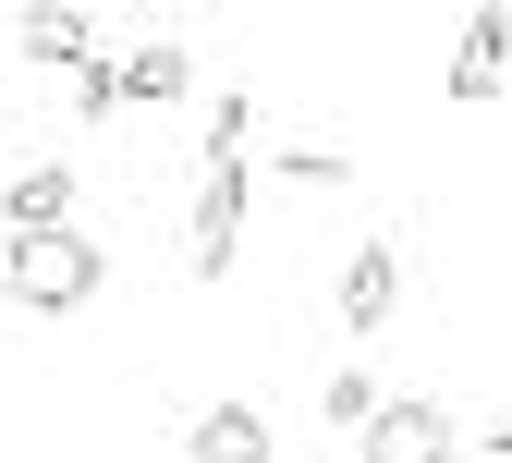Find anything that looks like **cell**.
I'll return each instance as SVG.
<instances>
[{"label":"cell","instance_id":"8992f818","mask_svg":"<svg viewBox=\"0 0 512 463\" xmlns=\"http://www.w3.org/2000/svg\"><path fill=\"white\" fill-rule=\"evenodd\" d=\"M391 305H403V244H391V232H366V244L342 256V329L366 342V329L391 317Z\"/></svg>","mask_w":512,"mask_h":463},{"label":"cell","instance_id":"7a4b0ae2","mask_svg":"<svg viewBox=\"0 0 512 463\" xmlns=\"http://www.w3.org/2000/svg\"><path fill=\"white\" fill-rule=\"evenodd\" d=\"M244 220H256V171H244V159H208V183H196V232H183V269H196V281H232Z\"/></svg>","mask_w":512,"mask_h":463},{"label":"cell","instance_id":"8fae6325","mask_svg":"<svg viewBox=\"0 0 512 463\" xmlns=\"http://www.w3.org/2000/svg\"><path fill=\"white\" fill-rule=\"evenodd\" d=\"M244 147H256V98L220 86V98H208V159H244Z\"/></svg>","mask_w":512,"mask_h":463},{"label":"cell","instance_id":"4fadbf2b","mask_svg":"<svg viewBox=\"0 0 512 463\" xmlns=\"http://www.w3.org/2000/svg\"><path fill=\"white\" fill-rule=\"evenodd\" d=\"M342 171H354L342 147H281V183H342Z\"/></svg>","mask_w":512,"mask_h":463},{"label":"cell","instance_id":"5bb4252c","mask_svg":"<svg viewBox=\"0 0 512 463\" xmlns=\"http://www.w3.org/2000/svg\"><path fill=\"white\" fill-rule=\"evenodd\" d=\"M476 451H488V463H512V415H500V427H488V439H476Z\"/></svg>","mask_w":512,"mask_h":463},{"label":"cell","instance_id":"30bf717a","mask_svg":"<svg viewBox=\"0 0 512 463\" xmlns=\"http://www.w3.org/2000/svg\"><path fill=\"white\" fill-rule=\"evenodd\" d=\"M378 403H391V390H378V378H366V366H342V378H330V390H317V415H330V427H342V439H366V415H378Z\"/></svg>","mask_w":512,"mask_h":463},{"label":"cell","instance_id":"9c48e42d","mask_svg":"<svg viewBox=\"0 0 512 463\" xmlns=\"http://www.w3.org/2000/svg\"><path fill=\"white\" fill-rule=\"evenodd\" d=\"M0 220H13V232H49V220H74V171H61V159L13 171V183H0Z\"/></svg>","mask_w":512,"mask_h":463},{"label":"cell","instance_id":"ba28073f","mask_svg":"<svg viewBox=\"0 0 512 463\" xmlns=\"http://www.w3.org/2000/svg\"><path fill=\"white\" fill-rule=\"evenodd\" d=\"M13 49H25V61H49V74H74V61L98 49V25L74 13V0H25V13H13Z\"/></svg>","mask_w":512,"mask_h":463},{"label":"cell","instance_id":"7c38bea8","mask_svg":"<svg viewBox=\"0 0 512 463\" xmlns=\"http://www.w3.org/2000/svg\"><path fill=\"white\" fill-rule=\"evenodd\" d=\"M122 110V86H110V49H86L74 61V122H86V135H98V122Z\"/></svg>","mask_w":512,"mask_h":463},{"label":"cell","instance_id":"52a82bcc","mask_svg":"<svg viewBox=\"0 0 512 463\" xmlns=\"http://www.w3.org/2000/svg\"><path fill=\"white\" fill-rule=\"evenodd\" d=\"M183 463H281V439H269L256 403H208L196 427H183Z\"/></svg>","mask_w":512,"mask_h":463},{"label":"cell","instance_id":"277c9868","mask_svg":"<svg viewBox=\"0 0 512 463\" xmlns=\"http://www.w3.org/2000/svg\"><path fill=\"white\" fill-rule=\"evenodd\" d=\"M500 86H512V0H476L464 37H452V98H464V110H488Z\"/></svg>","mask_w":512,"mask_h":463},{"label":"cell","instance_id":"6da1fadb","mask_svg":"<svg viewBox=\"0 0 512 463\" xmlns=\"http://www.w3.org/2000/svg\"><path fill=\"white\" fill-rule=\"evenodd\" d=\"M0 281H13V305H37V317H74V305L98 293V244H86L74 220L13 232V244H0Z\"/></svg>","mask_w":512,"mask_h":463},{"label":"cell","instance_id":"3957f363","mask_svg":"<svg viewBox=\"0 0 512 463\" xmlns=\"http://www.w3.org/2000/svg\"><path fill=\"white\" fill-rule=\"evenodd\" d=\"M354 463H464V427L439 403H378L366 439H354Z\"/></svg>","mask_w":512,"mask_h":463},{"label":"cell","instance_id":"5b68a950","mask_svg":"<svg viewBox=\"0 0 512 463\" xmlns=\"http://www.w3.org/2000/svg\"><path fill=\"white\" fill-rule=\"evenodd\" d=\"M110 86L135 110H171V98H196V49L183 37H135V49H110Z\"/></svg>","mask_w":512,"mask_h":463}]
</instances>
